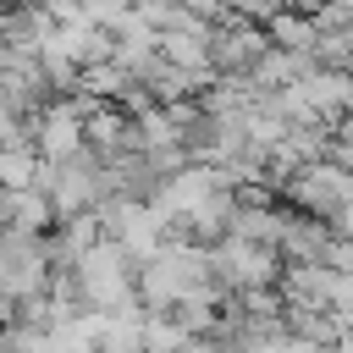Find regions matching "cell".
Instances as JSON below:
<instances>
[{
  "label": "cell",
  "mask_w": 353,
  "mask_h": 353,
  "mask_svg": "<svg viewBox=\"0 0 353 353\" xmlns=\"http://www.w3.org/2000/svg\"><path fill=\"white\" fill-rule=\"evenodd\" d=\"M132 281H138V259H132L121 243H110V237L88 243V248L77 254V265H72V298H77V309H83V314L138 309Z\"/></svg>",
  "instance_id": "1"
},
{
  "label": "cell",
  "mask_w": 353,
  "mask_h": 353,
  "mask_svg": "<svg viewBox=\"0 0 353 353\" xmlns=\"http://www.w3.org/2000/svg\"><path fill=\"white\" fill-rule=\"evenodd\" d=\"M210 281H215V276H210V254H204L199 243L165 237V243L138 265L132 292H138V309H143V314H165L171 303H182L188 292H199V287H210Z\"/></svg>",
  "instance_id": "2"
},
{
  "label": "cell",
  "mask_w": 353,
  "mask_h": 353,
  "mask_svg": "<svg viewBox=\"0 0 353 353\" xmlns=\"http://www.w3.org/2000/svg\"><path fill=\"white\" fill-rule=\"evenodd\" d=\"M210 276L221 292H259V287H276L281 276V254L265 248V243H248V237H215L210 248Z\"/></svg>",
  "instance_id": "3"
},
{
  "label": "cell",
  "mask_w": 353,
  "mask_h": 353,
  "mask_svg": "<svg viewBox=\"0 0 353 353\" xmlns=\"http://www.w3.org/2000/svg\"><path fill=\"white\" fill-rule=\"evenodd\" d=\"M50 292V254L44 237H22V232H0V298L22 303Z\"/></svg>",
  "instance_id": "4"
},
{
  "label": "cell",
  "mask_w": 353,
  "mask_h": 353,
  "mask_svg": "<svg viewBox=\"0 0 353 353\" xmlns=\"http://www.w3.org/2000/svg\"><path fill=\"white\" fill-rule=\"evenodd\" d=\"M55 226V210L39 188H6V215H0V232H22V237H44Z\"/></svg>",
  "instance_id": "5"
},
{
  "label": "cell",
  "mask_w": 353,
  "mask_h": 353,
  "mask_svg": "<svg viewBox=\"0 0 353 353\" xmlns=\"http://www.w3.org/2000/svg\"><path fill=\"white\" fill-rule=\"evenodd\" d=\"M176 353H221V342H215V336H182Z\"/></svg>",
  "instance_id": "6"
},
{
  "label": "cell",
  "mask_w": 353,
  "mask_h": 353,
  "mask_svg": "<svg viewBox=\"0 0 353 353\" xmlns=\"http://www.w3.org/2000/svg\"><path fill=\"white\" fill-rule=\"evenodd\" d=\"M325 353H353V331H342V336H336V342H331Z\"/></svg>",
  "instance_id": "7"
},
{
  "label": "cell",
  "mask_w": 353,
  "mask_h": 353,
  "mask_svg": "<svg viewBox=\"0 0 353 353\" xmlns=\"http://www.w3.org/2000/svg\"><path fill=\"white\" fill-rule=\"evenodd\" d=\"M0 353H11V342H6V331H0Z\"/></svg>",
  "instance_id": "8"
}]
</instances>
